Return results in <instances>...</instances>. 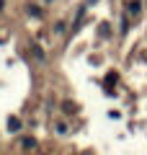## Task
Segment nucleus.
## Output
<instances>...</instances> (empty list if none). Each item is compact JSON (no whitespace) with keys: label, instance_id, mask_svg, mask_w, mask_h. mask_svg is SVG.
<instances>
[{"label":"nucleus","instance_id":"4","mask_svg":"<svg viewBox=\"0 0 147 155\" xmlns=\"http://www.w3.org/2000/svg\"><path fill=\"white\" fill-rule=\"evenodd\" d=\"M28 13H31V16H41V11H39L36 5H28Z\"/></svg>","mask_w":147,"mask_h":155},{"label":"nucleus","instance_id":"3","mask_svg":"<svg viewBox=\"0 0 147 155\" xmlns=\"http://www.w3.org/2000/svg\"><path fill=\"white\" fill-rule=\"evenodd\" d=\"M34 145H36V140H31V137H26V140H23V147H28V150H31Z\"/></svg>","mask_w":147,"mask_h":155},{"label":"nucleus","instance_id":"6","mask_svg":"<svg viewBox=\"0 0 147 155\" xmlns=\"http://www.w3.org/2000/svg\"><path fill=\"white\" fill-rule=\"evenodd\" d=\"M0 11H3V0H0Z\"/></svg>","mask_w":147,"mask_h":155},{"label":"nucleus","instance_id":"1","mask_svg":"<svg viewBox=\"0 0 147 155\" xmlns=\"http://www.w3.org/2000/svg\"><path fill=\"white\" fill-rule=\"evenodd\" d=\"M8 129H11V132H18V129H21V122H18L16 116H11V119H8Z\"/></svg>","mask_w":147,"mask_h":155},{"label":"nucleus","instance_id":"2","mask_svg":"<svg viewBox=\"0 0 147 155\" xmlns=\"http://www.w3.org/2000/svg\"><path fill=\"white\" fill-rule=\"evenodd\" d=\"M139 5H142L139 0H132L129 3V13H139Z\"/></svg>","mask_w":147,"mask_h":155},{"label":"nucleus","instance_id":"5","mask_svg":"<svg viewBox=\"0 0 147 155\" xmlns=\"http://www.w3.org/2000/svg\"><path fill=\"white\" fill-rule=\"evenodd\" d=\"M34 54H36L39 60H44V49H39V47H34Z\"/></svg>","mask_w":147,"mask_h":155},{"label":"nucleus","instance_id":"7","mask_svg":"<svg viewBox=\"0 0 147 155\" xmlns=\"http://www.w3.org/2000/svg\"><path fill=\"white\" fill-rule=\"evenodd\" d=\"M145 60H147V54H145Z\"/></svg>","mask_w":147,"mask_h":155}]
</instances>
